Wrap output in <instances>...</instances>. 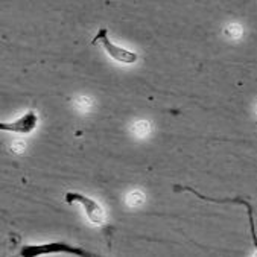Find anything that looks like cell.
I'll list each match as a JSON object with an SVG mask.
<instances>
[{
	"label": "cell",
	"instance_id": "cell-1",
	"mask_svg": "<svg viewBox=\"0 0 257 257\" xmlns=\"http://www.w3.org/2000/svg\"><path fill=\"white\" fill-rule=\"evenodd\" d=\"M49 254H67V255H78V257H96V254L88 252L79 246H73L67 242H49L40 245H25L20 249L22 257H40Z\"/></svg>",
	"mask_w": 257,
	"mask_h": 257
},
{
	"label": "cell",
	"instance_id": "cell-2",
	"mask_svg": "<svg viewBox=\"0 0 257 257\" xmlns=\"http://www.w3.org/2000/svg\"><path fill=\"white\" fill-rule=\"evenodd\" d=\"M91 44L93 46L100 44L102 47H104L105 52L110 55V58H113L114 61L122 63V64H134L139 60V55L136 52H133V50H128V49H125L122 46H117V44H114L110 40L107 28H99L97 29V34L91 40Z\"/></svg>",
	"mask_w": 257,
	"mask_h": 257
},
{
	"label": "cell",
	"instance_id": "cell-3",
	"mask_svg": "<svg viewBox=\"0 0 257 257\" xmlns=\"http://www.w3.org/2000/svg\"><path fill=\"white\" fill-rule=\"evenodd\" d=\"M174 190L175 192H190L193 193L196 198H199L201 201H210V202H216V204H227V202H233V204H240L246 209V215H248V222H249V228H251V239H252V243H254V248L257 249V233H255V224H254V209L249 201H245L239 196L236 198H224V199H219V198H210V196H205L199 192H196L193 187H189V186H174Z\"/></svg>",
	"mask_w": 257,
	"mask_h": 257
},
{
	"label": "cell",
	"instance_id": "cell-4",
	"mask_svg": "<svg viewBox=\"0 0 257 257\" xmlns=\"http://www.w3.org/2000/svg\"><path fill=\"white\" fill-rule=\"evenodd\" d=\"M64 202H67V204H75V202L81 204L82 207H84L85 216L94 225H102V224L105 222V212H104V209L100 207V204L97 201L88 198L84 193H79V192H67L64 195Z\"/></svg>",
	"mask_w": 257,
	"mask_h": 257
},
{
	"label": "cell",
	"instance_id": "cell-5",
	"mask_svg": "<svg viewBox=\"0 0 257 257\" xmlns=\"http://www.w3.org/2000/svg\"><path fill=\"white\" fill-rule=\"evenodd\" d=\"M37 123H38L37 113L34 110H29L13 122H0V130L16 133V134H31L37 128Z\"/></svg>",
	"mask_w": 257,
	"mask_h": 257
}]
</instances>
